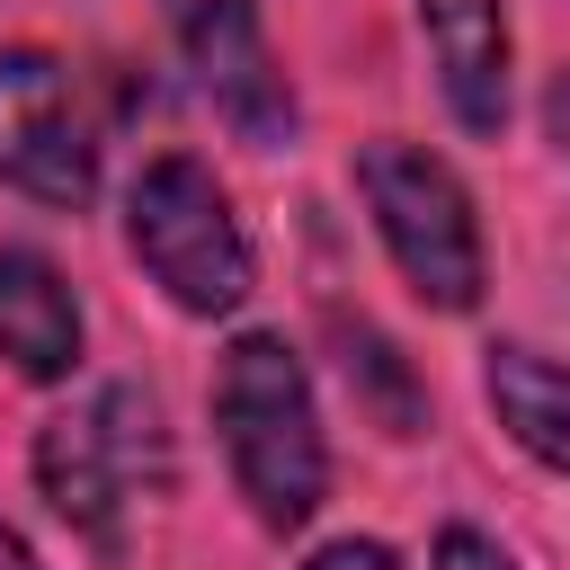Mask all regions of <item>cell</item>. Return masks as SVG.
Here are the masks:
<instances>
[{"label": "cell", "instance_id": "cell-8", "mask_svg": "<svg viewBox=\"0 0 570 570\" xmlns=\"http://www.w3.org/2000/svg\"><path fill=\"white\" fill-rule=\"evenodd\" d=\"M0 356L27 383L80 374V294L45 249H0Z\"/></svg>", "mask_w": 570, "mask_h": 570}, {"label": "cell", "instance_id": "cell-10", "mask_svg": "<svg viewBox=\"0 0 570 570\" xmlns=\"http://www.w3.org/2000/svg\"><path fill=\"white\" fill-rule=\"evenodd\" d=\"M338 338H347V383L383 410V428H392V436H419V428H428V401H419V374L401 365V347H392L383 330H365V321H356V330L338 321Z\"/></svg>", "mask_w": 570, "mask_h": 570}, {"label": "cell", "instance_id": "cell-3", "mask_svg": "<svg viewBox=\"0 0 570 570\" xmlns=\"http://www.w3.org/2000/svg\"><path fill=\"white\" fill-rule=\"evenodd\" d=\"M356 205L428 312L481 303L490 249H481V214H472V187L454 178V160H436L410 134H374V142H356Z\"/></svg>", "mask_w": 570, "mask_h": 570}, {"label": "cell", "instance_id": "cell-14", "mask_svg": "<svg viewBox=\"0 0 570 570\" xmlns=\"http://www.w3.org/2000/svg\"><path fill=\"white\" fill-rule=\"evenodd\" d=\"M0 570H45V561H36V543H27L9 517H0Z\"/></svg>", "mask_w": 570, "mask_h": 570}, {"label": "cell", "instance_id": "cell-2", "mask_svg": "<svg viewBox=\"0 0 570 570\" xmlns=\"http://www.w3.org/2000/svg\"><path fill=\"white\" fill-rule=\"evenodd\" d=\"M36 490L71 534H89L98 552H125L134 508L169 490L160 401L142 383H98L80 410H53L36 428Z\"/></svg>", "mask_w": 570, "mask_h": 570}, {"label": "cell", "instance_id": "cell-5", "mask_svg": "<svg viewBox=\"0 0 570 570\" xmlns=\"http://www.w3.org/2000/svg\"><path fill=\"white\" fill-rule=\"evenodd\" d=\"M0 187L53 214H80L98 196V116L71 62L45 45H0Z\"/></svg>", "mask_w": 570, "mask_h": 570}, {"label": "cell", "instance_id": "cell-12", "mask_svg": "<svg viewBox=\"0 0 570 570\" xmlns=\"http://www.w3.org/2000/svg\"><path fill=\"white\" fill-rule=\"evenodd\" d=\"M303 570H410L392 543H374V534H338V543H321Z\"/></svg>", "mask_w": 570, "mask_h": 570}, {"label": "cell", "instance_id": "cell-1", "mask_svg": "<svg viewBox=\"0 0 570 570\" xmlns=\"http://www.w3.org/2000/svg\"><path fill=\"white\" fill-rule=\"evenodd\" d=\"M214 436L223 463L249 499V517L267 534H303L330 499V436H321V401L303 356L285 347V330H240L214 356Z\"/></svg>", "mask_w": 570, "mask_h": 570}, {"label": "cell", "instance_id": "cell-4", "mask_svg": "<svg viewBox=\"0 0 570 570\" xmlns=\"http://www.w3.org/2000/svg\"><path fill=\"white\" fill-rule=\"evenodd\" d=\"M125 249L134 267L187 312V321H232L258 285L249 232L223 196V178L196 151H151L125 187Z\"/></svg>", "mask_w": 570, "mask_h": 570}, {"label": "cell", "instance_id": "cell-13", "mask_svg": "<svg viewBox=\"0 0 570 570\" xmlns=\"http://www.w3.org/2000/svg\"><path fill=\"white\" fill-rule=\"evenodd\" d=\"M543 134H552V142H561V160H570V62L543 80Z\"/></svg>", "mask_w": 570, "mask_h": 570}, {"label": "cell", "instance_id": "cell-6", "mask_svg": "<svg viewBox=\"0 0 570 570\" xmlns=\"http://www.w3.org/2000/svg\"><path fill=\"white\" fill-rule=\"evenodd\" d=\"M169 9V36H178V62L196 71V89L214 98V116L249 142V151H276L294 142V89L267 53V27H258V0H160Z\"/></svg>", "mask_w": 570, "mask_h": 570}, {"label": "cell", "instance_id": "cell-9", "mask_svg": "<svg viewBox=\"0 0 570 570\" xmlns=\"http://www.w3.org/2000/svg\"><path fill=\"white\" fill-rule=\"evenodd\" d=\"M481 401L517 454H534L543 472L570 481V365L561 356H543L525 338H490L481 347Z\"/></svg>", "mask_w": 570, "mask_h": 570}, {"label": "cell", "instance_id": "cell-11", "mask_svg": "<svg viewBox=\"0 0 570 570\" xmlns=\"http://www.w3.org/2000/svg\"><path fill=\"white\" fill-rule=\"evenodd\" d=\"M428 570H517V561H508V543H499V534H481V525H436Z\"/></svg>", "mask_w": 570, "mask_h": 570}, {"label": "cell", "instance_id": "cell-7", "mask_svg": "<svg viewBox=\"0 0 570 570\" xmlns=\"http://www.w3.org/2000/svg\"><path fill=\"white\" fill-rule=\"evenodd\" d=\"M419 36H428V62H436V89H445V116L463 134H508V0H419Z\"/></svg>", "mask_w": 570, "mask_h": 570}]
</instances>
